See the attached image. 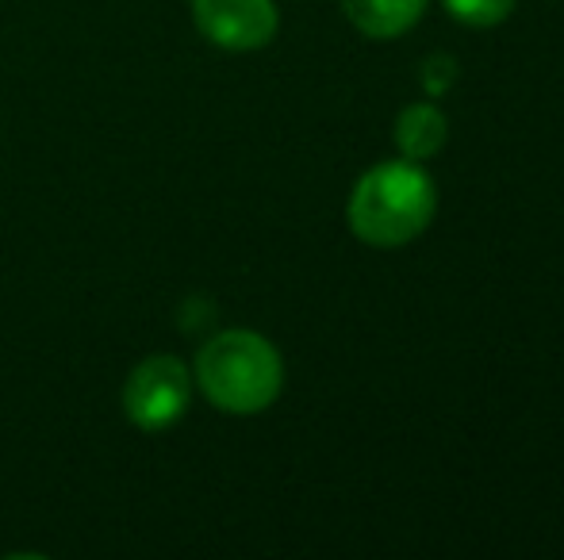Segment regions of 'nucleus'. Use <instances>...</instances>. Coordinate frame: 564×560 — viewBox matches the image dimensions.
I'll return each instance as SVG.
<instances>
[{
    "label": "nucleus",
    "instance_id": "obj_5",
    "mask_svg": "<svg viewBox=\"0 0 564 560\" xmlns=\"http://www.w3.org/2000/svg\"><path fill=\"white\" fill-rule=\"evenodd\" d=\"M341 12L361 35L400 39L423 20L426 0H341Z\"/></svg>",
    "mask_w": 564,
    "mask_h": 560
},
{
    "label": "nucleus",
    "instance_id": "obj_3",
    "mask_svg": "<svg viewBox=\"0 0 564 560\" xmlns=\"http://www.w3.org/2000/svg\"><path fill=\"white\" fill-rule=\"evenodd\" d=\"M193 381H188L185 361L158 353L147 358L123 384V411L139 430H165L188 411Z\"/></svg>",
    "mask_w": 564,
    "mask_h": 560
},
{
    "label": "nucleus",
    "instance_id": "obj_4",
    "mask_svg": "<svg viewBox=\"0 0 564 560\" xmlns=\"http://www.w3.org/2000/svg\"><path fill=\"white\" fill-rule=\"evenodd\" d=\"M200 35L219 51H261L273 43L281 12L273 0H193Z\"/></svg>",
    "mask_w": 564,
    "mask_h": 560
},
{
    "label": "nucleus",
    "instance_id": "obj_8",
    "mask_svg": "<svg viewBox=\"0 0 564 560\" xmlns=\"http://www.w3.org/2000/svg\"><path fill=\"white\" fill-rule=\"evenodd\" d=\"M453 58H446V54H438V58H431L426 62V74H423V85H426V92L431 97H442V92L449 89V81H453Z\"/></svg>",
    "mask_w": 564,
    "mask_h": 560
},
{
    "label": "nucleus",
    "instance_id": "obj_2",
    "mask_svg": "<svg viewBox=\"0 0 564 560\" xmlns=\"http://www.w3.org/2000/svg\"><path fill=\"white\" fill-rule=\"evenodd\" d=\"M204 396L227 415H258L281 396L284 361L273 342L253 330H224L196 358Z\"/></svg>",
    "mask_w": 564,
    "mask_h": 560
},
{
    "label": "nucleus",
    "instance_id": "obj_1",
    "mask_svg": "<svg viewBox=\"0 0 564 560\" xmlns=\"http://www.w3.org/2000/svg\"><path fill=\"white\" fill-rule=\"evenodd\" d=\"M438 211V188L431 173L411 157L380 162L354 185L346 223L361 242L380 250L408 246L431 227Z\"/></svg>",
    "mask_w": 564,
    "mask_h": 560
},
{
    "label": "nucleus",
    "instance_id": "obj_6",
    "mask_svg": "<svg viewBox=\"0 0 564 560\" xmlns=\"http://www.w3.org/2000/svg\"><path fill=\"white\" fill-rule=\"evenodd\" d=\"M449 139V120L438 105H408L395 120V146L411 162H426V157L442 154Z\"/></svg>",
    "mask_w": 564,
    "mask_h": 560
},
{
    "label": "nucleus",
    "instance_id": "obj_7",
    "mask_svg": "<svg viewBox=\"0 0 564 560\" xmlns=\"http://www.w3.org/2000/svg\"><path fill=\"white\" fill-rule=\"evenodd\" d=\"M442 4L465 28H496L514 12V0H442Z\"/></svg>",
    "mask_w": 564,
    "mask_h": 560
}]
</instances>
